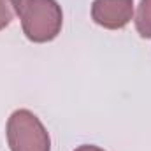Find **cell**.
Wrapping results in <instances>:
<instances>
[{
	"instance_id": "6da1fadb",
	"label": "cell",
	"mask_w": 151,
	"mask_h": 151,
	"mask_svg": "<svg viewBox=\"0 0 151 151\" xmlns=\"http://www.w3.org/2000/svg\"><path fill=\"white\" fill-rule=\"evenodd\" d=\"M18 16L30 42H51L62 32L63 12L56 0H21Z\"/></svg>"
},
{
	"instance_id": "5b68a950",
	"label": "cell",
	"mask_w": 151,
	"mask_h": 151,
	"mask_svg": "<svg viewBox=\"0 0 151 151\" xmlns=\"http://www.w3.org/2000/svg\"><path fill=\"white\" fill-rule=\"evenodd\" d=\"M21 0H0V30L9 27L19 12Z\"/></svg>"
},
{
	"instance_id": "7a4b0ae2",
	"label": "cell",
	"mask_w": 151,
	"mask_h": 151,
	"mask_svg": "<svg viewBox=\"0 0 151 151\" xmlns=\"http://www.w3.org/2000/svg\"><path fill=\"white\" fill-rule=\"evenodd\" d=\"M5 134L11 151H51L46 127L28 109H18L9 116Z\"/></svg>"
},
{
	"instance_id": "277c9868",
	"label": "cell",
	"mask_w": 151,
	"mask_h": 151,
	"mask_svg": "<svg viewBox=\"0 0 151 151\" xmlns=\"http://www.w3.org/2000/svg\"><path fill=\"white\" fill-rule=\"evenodd\" d=\"M135 30L142 39H151V0H141L135 16Z\"/></svg>"
},
{
	"instance_id": "3957f363",
	"label": "cell",
	"mask_w": 151,
	"mask_h": 151,
	"mask_svg": "<svg viewBox=\"0 0 151 151\" xmlns=\"http://www.w3.org/2000/svg\"><path fill=\"white\" fill-rule=\"evenodd\" d=\"M134 16V0H93L91 19L107 30L125 28Z\"/></svg>"
},
{
	"instance_id": "8992f818",
	"label": "cell",
	"mask_w": 151,
	"mask_h": 151,
	"mask_svg": "<svg viewBox=\"0 0 151 151\" xmlns=\"http://www.w3.org/2000/svg\"><path fill=\"white\" fill-rule=\"evenodd\" d=\"M74 151H104L99 146H93V144H83V146H77Z\"/></svg>"
}]
</instances>
